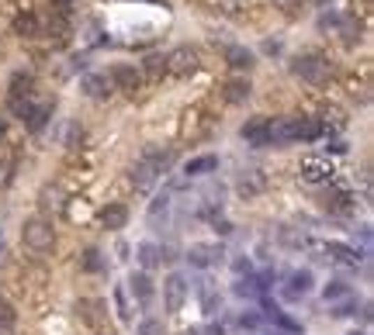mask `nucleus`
Returning <instances> with one entry per match:
<instances>
[{
    "instance_id": "46",
    "label": "nucleus",
    "mask_w": 374,
    "mask_h": 335,
    "mask_svg": "<svg viewBox=\"0 0 374 335\" xmlns=\"http://www.w3.org/2000/svg\"><path fill=\"white\" fill-rule=\"evenodd\" d=\"M187 335H208V332H204V329H190Z\"/></svg>"
},
{
    "instance_id": "30",
    "label": "nucleus",
    "mask_w": 374,
    "mask_h": 335,
    "mask_svg": "<svg viewBox=\"0 0 374 335\" xmlns=\"http://www.w3.org/2000/svg\"><path fill=\"white\" fill-rule=\"evenodd\" d=\"M232 290H236V297H257V294H260V287H257V276H239Z\"/></svg>"
},
{
    "instance_id": "44",
    "label": "nucleus",
    "mask_w": 374,
    "mask_h": 335,
    "mask_svg": "<svg viewBox=\"0 0 374 335\" xmlns=\"http://www.w3.org/2000/svg\"><path fill=\"white\" fill-rule=\"evenodd\" d=\"M232 266H236V273H250V259H236Z\"/></svg>"
},
{
    "instance_id": "40",
    "label": "nucleus",
    "mask_w": 374,
    "mask_h": 335,
    "mask_svg": "<svg viewBox=\"0 0 374 335\" xmlns=\"http://www.w3.org/2000/svg\"><path fill=\"white\" fill-rule=\"evenodd\" d=\"M167 208H170V197L163 194V197H156V201H153V208H149V215L156 218V215H160V211H167Z\"/></svg>"
},
{
    "instance_id": "20",
    "label": "nucleus",
    "mask_w": 374,
    "mask_h": 335,
    "mask_svg": "<svg viewBox=\"0 0 374 335\" xmlns=\"http://www.w3.org/2000/svg\"><path fill=\"white\" fill-rule=\"evenodd\" d=\"M322 301H326V304L350 301V283H347V280H329V283L322 287Z\"/></svg>"
},
{
    "instance_id": "22",
    "label": "nucleus",
    "mask_w": 374,
    "mask_h": 335,
    "mask_svg": "<svg viewBox=\"0 0 374 335\" xmlns=\"http://www.w3.org/2000/svg\"><path fill=\"white\" fill-rule=\"evenodd\" d=\"M139 263H142V270H156L163 263V249L156 242H142L139 246Z\"/></svg>"
},
{
    "instance_id": "4",
    "label": "nucleus",
    "mask_w": 374,
    "mask_h": 335,
    "mask_svg": "<svg viewBox=\"0 0 374 335\" xmlns=\"http://www.w3.org/2000/svg\"><path fill=\"white\" fill-rule=\"evenodd\" d=\"M291 73H294L298 80H305V84H322V80L329 77V63H326L319 52H305V56H298V59L291 63Z\"/></svg>"
},
{
    "instance_id": "41",
    "label": "nucleus",
    "mask_w": 374,
    "mask_h": 335,
    "mask_svg": "<svg viewBox=\"0 0 374 335\" xmlns=\"http://www.w3.org/2000/svg\"><path fill=\"white\" fill-rule=\"evenodd\" d=\"M70 3H73V0H52V7H56V17H66V14L73 10Z\"/></svg>"
},
{
    "instance_id": "47",
    "label": "nucleus",
    "mask_w": 374,
    "mask_h": 335,
    "mask_svg": "<svg viewBox=\"0 0 374 335\" xmlns=\"http://www.w3.org/2000/svg\"><path fill=\"white\" fill-rule=\"evenodd\" d=\"M0 139H3V121H0Z\"/></svg>"
},
{
    "instance_id": "18",
    "label": "nucleus",
    "mask_w": 374,
    "mask_h": 335,
    "mask_svg": "<svg viewBox=\"0 0 374 335\" xmlns=\"http://www.w3.org/2000/svg\"><path fill=\"white\" fill-rule=\"evenodd\" d=\"M336 28H340V35H343V45H347V49H354V45L361 42V31H364V28H361V21H357V17H340V24H336Z\"/></svg>"
},
{
    "instance_id": "2",
    "label": "nucleus",
    "mask_w": 374,
    "mask_h": 335,
    "mask_svg": "<svg viewBox=\"0 0 374 335\" xmlns=\"http://www.w3.org/2000/svg\"><path fill=\"white\" fill-rule=\"evenodd\" d=\"M170 153H160V149H146V156L135 163V169H132V183L139 187V190H149L153 183H156V176L163 173V169L170 166Z\"/></svg>"
},
{
    "instance_id": "24",
    "label": "nucleus",
    "mask_w": 374,
    "mask_h": 335,
    "mask_svg": "<svg viewBox=\"0 0 374 335\" xmlns=\"http://www.w3.org/2000/svg\"><path fill=\"white\" fill-rule=\"evenodd\" d=\"M31 73H14V80H10V100H28V93H31Z\"/></svg>"
},
{
    "instance_id": "16",
    "label": "nucleus",
    "mask_w": 374,
    "mask_h": 335,
    "mask_svg": "<svg viewBox=\"0 0 374 335\" xmlns=\"http://www.w3.org/2000/svg\"><path fill=\"white\" fill-rule=\"evenodd\" d=\"M301 176H305L308 183H322V180H329V176H333V166H329V163H322V159H308V163L301 166Z\"/></svg>"
},
{
    "instance_id": "13",
    "label": "nucleus",
    "mask_w": 374,
    "mask_h": 335,
    "mask_svg": "<svg viewBox=\"0 0 374 335\" xmlns=\"http://www.w3.org/2000/svg\"><path fill=\"white\" fill-rule=\"evenodd\" d=\"M80 86H84V93L94 97V100H104V97L111 93V80H107V77H100V73H87Z\"/></svg>"
},
{
    "instance_id": "39",
    "label": "nucleus",
    "mask_w": 374,
    "mask_h": 335,
    "mask_svg": "<svg viewBox=\"0 0 374 335\" xmlns=\"http://www.w3.org/2000/svg\"><path fill=\"white\" fill-rule=\"evenodd\" d=\"M77 139H84V132H80V125H70V128H66V146L77 149Z\"/></svg>"
},
{
    "instance_id": "17",
    "label": "nucleus",
    "mask_w": 374,
    "mask_h": 335,
    "mask_svg": "<svg viewBox=\"0 0 374 335\" xmlns=\"http://www.w3.org/2000/svg\"><path fill=\"white\" fill-rule=\"evenodd\" d=\"M264 311H267V318H271V322H274L278 329H284L287 335H298V332H301V325H298V322H294L291 315H284V311H280L278 304H267Z\"/></svg>"
},
{
    "instance_id": "37",
    "label": "nucleus",
    "mask_w": 374,
    "mask_h": 335,
    "mask_svg": "<svg viewBox=\"0 0 374 335\" xmlns=\"http://www.w3.org/2000/svg\"><path fill=\"white\" fill-rule=\"evenodd\" d=\"M97 308H100L97 301H80V308H77V311H80L87 322H97Z\"/></svg>"
},
{
    "instance_id": "6",
    "label": "nucleus",
    "mask_w": 374,
    "mask_h": 335,
    "mask_svg": "<svg viewBox=\"0 0 374 335\" xmlns=\"http://www.w3.org/2000/svg\"><path fill=\"white\" fill-rule=\"evenodd\" d=\"M239 139L253 149H264L271 146V118H250L243 128H239Z\"/></svg>"
},
{
    "instance_id": "12",
    "label": "nucleus",
    "mask_w": 374,
    "mask_h": 335,
    "mask_svg": "<svg viewBox=\"0 0 374 335\" xmlns=\"http://www.w3.org/2000/svg\"><path fill=\"white\" fill-rule=\"evenodd\" d=\"M125 221H128V208H125V204H107V208L100 211V225H104L107 232H121Z\"/></svg>"
},
{
    "instance_id": "21",
    "label": "nucleus",
    "mask_w": 374,
    "mask_h": 335,
    "mask_svg": "<svg viewBox=\"0 0 374 335\" xmlns=\"http://www.w3.org/2000/svg\"><path fill=\"white\" fill-rule=\"evenodd\" d=\"M132 294L142 301V304H149L153 301V280H149V273H132Z\"/></svg>"
},
{
    "instance_id": "14",
    "label": "nucleus",
    "mask_w": 374,
    "mask_h": 335,
    "mask_svg": "<svg viewBox=\"0 0 374 335\" xmlns=\"http://www.w3.org/2000/svg\"><path fill=\"white\" fill-rule=\"evenodd\" d=\"M236 187H239V194L257 197V194L267 187V180H264V173H260V169H250V173H243V176H239V183H236Z\"/></svg>"
},
{
    "instance_id": "32",
    "label": "nucleus",
    "mask_w": 374,
    "mask_h": 335,
    "mask_svg": "<svg viewBox=\"0 0 374 335\" xmlns=\"http://www.w3.org/2000/svg\"><path fill=\"white\" fill-rule=\"evenodd\" d=\"M14 31H17L21 38H31V35L38 31V21H35L31 14H24V17H17V21H14Z\"/></svg>"
},
{
    "instance_id": "8",
    "label": "nucleus",
    "mask_w": 374,
    "mask_h": 335,
    "mask_svg": "<svg viewBox=\"0 0 374 335\" xmlns=\"http://www.w3.org/2000/svg\"><path fill=\"white\" fill-rule=\"evenodd\" d=\"M163 301H167V311H181L187 301V280L181 273H170L163 280Z\"/></svg>"
},
{
    "instance_id": "29",
    "label": "nucleus",
    "mask_w": 374,
    "mask_h": 335,
    "mask_svg": "<svg viewBox=\"0 0 374 335\" xmlns=\"http://www.w3.org/2000/svg\"><path fill=\"white\" fill-rule=\"evenodd\" d=\"M80 270H84V273H100V270H104V256H100V249L84 252V256H80Z\"/></svg>"
},
{
    "instance_id": "23",
    "label": "nucleus",
    "mask_w": 374,
    "mask_h": 335,
    "mask_svg": "<svg viewBox=\"0 0 374 335\" xmlns=\"http://www.w3.org/2000/svg\"><path fill=\"white\" fill-rule=\"evenodd\" d=\"M139 73H142L146 80H160V77L167 73V56H146Z\"/></svg>"
},
{
    "instance_id": "11",
    "label": "nucleus",
    "mask_w": 374,
    "mask_h": 335,
    "mask_svg": "<svg viewBox=\"0 0 374 335\" xmlns=\"http://www.w3.org/2000/svg\"><path fill=\"white\" fill-rule=\"evenodd\" d=\"M322 252H326V259L336 263V266H357V263H361V252L354 249V246H343V242H326Z\"/></svg>"
},
{
    "instance_id": "35",
    "label": "nucleus",
    "mask_w": 374,
    "mask_h": 335,
    "mask_svg": "<svg viewBox=\"0 0 374 335\" xmlns=\"http://www.w3.org/2000/svg\"><path fill=\"white\" fill-rule=\"evenodd\" d=\"M139 335H167V329H163L160 318H146V322L139 325Z\"/></svg>"
},
{
    "instance_id": "36",
    "label": "nucleus",
    "mask_w": 374,
    "mask_h": 335,
    "mask_svg": "<svg viewBox=\"0 0 374 335\" xmlns=\"http://www.w3.org/2000/svg\"><path fill=\"white\" fill-rule=\"evenodd\" d=\"M236 325H239V329H260V315H257V311H243V315L236 318Z\"/></svg>"
},
{
    "instance_id": "33",
    "label": "nucleus",
    "mask_w": 374,
    "mask_h": 335,
    "mask_svg": "<svg viewBox=\"0 0 374 335\" xmlns=\"http://www.w3.org/2000/svg\"><path fill=\"white\" fill-rule=\"evenodd\" d=\"M278 235H280V242H284V246H287V249H301V246H305V242H308V239H305V235H298V232H294V228H287V225H284V228H280Z\"/></svg>"
},
{
    "instance_id": "19",
    "label": "nucleus",
    "mask_w": 374,
    "mask_h": 335,
    "mask_svg": "<svg viewBox=\"0 0 374 335\" xmlns=\"http://www.w3.org/2000/svg\"><path fill=\"white\" fill-rule=\"evenodd\" d=\"M225 63H229L232 70H250V66H253V52L243 49V45H229V49H225Z\"/></svg>"
},
{
    "instance_id": "15",
    "label": "nucleus",
    "mask_w": 374,
    "mask_h": 335,
    "mask_svg": "<svg viewBox=\"0 0 374 335\" xmlns=\"http://www.w3.org/2000/svg\"><path fill=\"white\" fill-rule=\"evenodd\" d=\"M215 169H218V156H194V159H187L184 173L187 176H208Z\"/></svg>"
},
{
    "instance_id": "28",
    "label": "nucleus",
    "mask_w": 374,
    "mask_h": 335,
    "mask_svg": "<svg viewBox=\"0 0 374 335\" xmlns=\"http://www.w3.org/2000/svg\"><path fill=\"white\" fill-rule=\"evenodd\" d=\"M326 208H329L333 215H347V211H350V194H347V190H333V194L326 197Z\"/></svg>"
},
{
    "instance_id": "42",
    "label": "nucleus",
    "mask_w": 374,
    "mask_h": 335,
    "mask_svg": "<svg viewBox=\"0 0 374 335\" xmlns=\"http://www.w3.org/2000/svg\"><path fill=\"white\" fill-rule=\"evenodd\" d=\"M201 301H204V311H215V294H211L208 287L201 290Z\"/></svg>"
},
{
    "instance_id": "49",
    "label": "nucleus",
    "mask_w": 374,
    "mask_h": 335,
    "mask_svg": "<svg viewBox=\"0 0 374 335\" xmlns=\"http://www.w3.org/2000/svg\"><path fill=\"white\" fill-rule=\"evenodd\" d=\"M267 335H284V332H267Z\"/></svg>"
},
{
    "instance_id": "5",
    "label": "nucleus",
    "mask_w": 374,
    "mask_h": 335,
    "mask_svg": "<svg viewBox=\"0 0 374 335\" xmlns=\"http://www.w3.org/2000/svg\"><path fill=\"white\" fill-rule=\"evenodd\" d=\"M197 66H201V59H197V52H194L190 45H181V49H174V52L167 56V73L190 77V73H197Z\"/></svg>"
},
{
    "instance_id": "1",
    "label": "nucleus",
    "mask_w": 374,
    "mask_h": 335,
    "mask_svg": "<svg viewBox=\"0 0 374 335\" xmlns=\"http://www.w3.org/2000/svg\"><path fill=\"white\" fill-rule=\"evenodd\" d=\"M322 135V125L315 118H278L271 121V142L287 146V142H312Z\"/></svg>"
},
{
    "instance_id": "43",
    "label": "nucleus",
    "mask_w": 374,
    "mask_h": 335,
    "mask_svg": "<svg viewBox=\"0 0 374 335\" xmlns=\"http://www.w3.org/2000/svg\"><path fill=\"white\" fill-rule=\"evenodd\" d=\"M333 315H336V318H347V315H354V304H350V301H343V304H340Z\"/></svg>"
},
{
    "instance_id": "45",
    "label": "nucleus",
    "mask_w": 374,
    "mask_h": 335,
    "mask_svg": "<svg viewBox=\"0 0 374 335\" xmlns=\"http://www.w3.org/2000/svg\"><path fill=\"white\" fill-rule=\"evenodd\" d=\"M312 3H315V7H329L333 0H312Z\"/></svg>"
},
{
    "instance_id": "3",
    "label": "nucleus",
    "mask_w": 374,
    "mask_h": 335,
    "mask_svg": "<svg viewBox=\"0 0 374 335\" xmlns=\"http://www.w3.org/2000/svg\"><path fill=\"white\" fill-rule=\"evenodd\" d=\"M21 235H24V246L35 252H49L52 242H56V228H52V221H45V218H28L24 228H21Z\"/></svg>"
},
{
    "instance_id": "48",
    "label": "nucleus",
    "mask_w": 374,
    "mask_h": 335,
    "mask_svg": "<svg viewBox=\"0 0 374 335\" xmlns=\"http://www.w3.org/2000/svg\"><path fill=\"white\" fill-rule=\"evenodd\" d=\"M350 335H368V332H350Z\"/></svg>"
},
{
    "instance_id": "7",
    "label": "nucleus",
    "mask_w": 374,
    "mask_h": 335,
    "mask_svg": "<svg viewBox=\"0 0 374 335\" xmlns=\"http://www.w3.org/2000/svg\"><path fill=\"white\" fill-rule=\"evenodd\" d=\"M222 256H225V249L215 246V242H194V246L187 249V263L197 266V270H208V266L222 263Z\"/></svg>"
},
{
    "instance_id": "10",
    "label": "nucleus",
    "mask_w": 374,
    "mask_h": 335,
    "mask_svg": "<svg viewBox=\"0 0 374 335\" xmlns=\"http://www.w3.org/2000/svg\"><path fill=\"white\" fill-rule=\"evenodd\" d=\"M308 290H312V273H308V270H294V273L287 276V283H284V297H287V301H301Z\"/></svg>"
},
{
    "instance_id": "25",
    "label": "nucleus",
    "mask_w": 374,
    "mask_h": 335,
    "mask_svg": "<svg viewBox=\"0 0 374 335\" xmlns=\"http://www.w3.org/2000/svg\"><path fill=\"white\" fill-rule=\"evenodd\" d=\"M250 93H253V86L246 80H229L225 84V100L229 104H243V100H250Z\"/></svg>"
},
{
    "instance_id": "38",
    "label": "nucleus",
    "mask_w": 374,
    "mask_h": 335,
    "mask_svg": "<svg viewBox=\"0 0 374 335\" xmlns=\"http://www.w3.org/2000/svg\"><path fill=\"white\" fill-rule=\"evenodd\" d=\"M336 24H340V14H336V10H322L319 28H336Z\"/></svg>"
},
{
    "instance_id": "9",
    "label": "nucleus",
    "mask_w": 374,
    "mask_h": 335,
    "mask_svg": "<svg viewBox=\"0 0 374 335\" xmlns=\"http://www.w3.org/2000/svg\"><path fill=\"white\" fill-rule=\"evenodd\" d=\"M111 86H118L121 93H135L139 86H142V73L135 70V66H128V63H121V66H114L111 70Z\"/></svg>"
},
{
    "instance_id": "26",
    "label": "nucleus",
    "mask_w": 374,
    "mask_h": 335,
    "mask_svg": "<svg viewBox=\"0 0 374 335\" xmlns=\"http://www.w3.org/2000/svg\"><path fill=\"white\" fill-rule=\"evenodd\" d=\"M49 114H52V104H42V107H31L24 121H28V128H31V132H38V128H45Z\"/></svg>"
},
{
    "instance_id": "27",
    "label": "nucleus",
    "mask_w": 374,
    "mask_h": 335,
    "mask_svg": "<svg viewBox=\"0 0 374 335\" xmlns=\"http://www.w3.org/2000/svg\"><path fill=\"white\" fill-rule=\"evenodd\" d=\"M63 190L59 187H42V208L45 211H63Z\"/></svg>"
},
{
    "instance_id": "34",
    "label": "nucleus",
    "mask_w": 374,
    "mask_h": 335,
    "mask_svg": "<svg viewBox=\"0 0 374 335\" xmlns=\"http://www.w3.org/2000/svg\"><path fill=\"white\" fill-rule=\"evenodd\" d=\"M114 308H118V318H121V322H128V318H132V311H128V301H125V290H121V287H114Z\"/></svg>"
},
{
    "instance_id": "31",
    "label": "nucleus",
    "mask_w": 374,
    "mask_h": 335,
    "mask_svg": "<svg viewBox=\"0 0 374 335\" xmlns=\"http://www.w3.org/2000/svg\"><path fill=\"white\" fill-rule=\"evenodd\" d=\"M14 325H17V311H14V304H10V301H3V297H0V329H3V332H10Z\"/></svg>"
}]
</instances>
